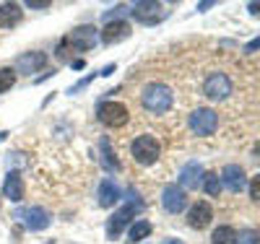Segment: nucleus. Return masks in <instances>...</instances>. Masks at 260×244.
Segmentation results:
<instances>
[{"label":"nucleus","instance_id":"f257e3e1","mask_svg":"<svg viewBox=\"0 0 260 244\" xmlns=\"http://www.w3.org/2000/svg\"><path fill=\"white\" fill-rule=\"evenodd\" d=\"M141 104H143L146 112H151V115H167L169 109H172V104H175V94H172V88L167 83L154 81V83H146L143 86Z\"/></svg>","mask_w":260,"mask_h":244},{"label":"nucleus","instance_id":"f03ea898","mask_svg":"<svg viewBox=\"0 0 260 244\" xmlns=\"http://www.w3.org/2000/svg\"><path fill=\"white\" fill-rule=\"evenodd\" d=\"M127 195L133 197V203H127L125 208H120L110 221H107V236L110 239H117V236H122L125 234V229H130L133 226V218H136V213L143 208V200L133 192V190H127Z\"/></svg>","mask_w":260,"mask_h":244},{"label":"nucleus","instance_id":"7ed1b4c3","mask_svg":"<svg viewBox=\"0 0 260 244\" xmlns=\"http://www.w3.org/2000/svg\"><path fill=\"white\" fill-rule=\"evenodd\" d=\"M130 156H133L136 164H141V166H154L161 156V146L154 135H138L130 143Z\"/></svg>","mask_w":260,"mask_h":244},{"label":"nucleus","instance_id":"20e7f679","mask_svg":"<svg viewBox=\"0 0 260 244\" xmlns=\"http://www.w3.org/2000/svg\"><path fill=\"white\" fill-rule=\"evenodd\" d=\"M187 125L192 130V135L208 138V135L216 132V127H219V115H216L213 109H208V107H198V109H192Z\"/></svg>","mask_w":260,"mask_h":244},{"label":"nucleus","instance_id":"39448f33","mask_svg":"<svg viewBox=\"0 0 260 244\" xmlns=\"http://www.w3.org/2000/svg\"><path fill=\"white\" fill-rule=\"evenodd\" d=\"M130 13H133V18L138 21V24H143V26H156L169 16L167 6L156 3V0H141V3L133 6Z\"/></svg>","mask_w":260,"mask_h":244},{"label":"nucleus","instance_id":"423d86ee","mask_svg":"<svg viewBox=\"0 0 260 244\" xmlns=\"http://www.w3.org/2000/svg\"><path fill=\"white\" fill-rule=\"evenodd\" d=\"M130 120V112L122 101H104L99 104V122L104 127H125Z\"/></svg>","mask_w":260,"mask_h":244},{"label":"nucleus","instance_id":"0eeeda50","mask_svg":"<svg viewBox=\"0 0 260 244\" xmlns=\"http://www.w3.org/2000/svg\"><path fill=\"white\" fill-rule=\"evenodd\" d=\"M16 218L24 221V226L29 231H45L50 224H52V213L42 205H31L26 211H16Z\"/></svg>","mask_w":260,"mask_h":244},{"label":"nucleus","instance_id":"6e6552de","mask_svg":"<svg viewBox=\"0 0 260 244\" xmlns=\"http://www.w3.org/2000/svg\"><path fill=\"white\" fill-rule=\"evenodd\" d=\"M232 94V81L226 73H211L203 83V96L211 101H221Z\"/></svg>","mask_w":260,"mask_h":244},{"label":"nucleus","instance_id":"1a4fd4ad","mask_svg":"<svg viewBox=\"0 0 260 244\" xmlns=\"http://www.w3.org/2000/svg\"><path fill=\"white\" fill-rule=\"evenodd\" d=\"M96 42H99V31H96L94 26H89V24L73 29L71 37H68L71 50H76V52H89V50H94Z\"/></svg>","mask_w":260,"mask_h":244},{"label":"nucleus","instance_id":"9d476101","mask_svg":"<svg viewBox=\"0 0 260 244\" xmlns=\"http://www.w3.org/2000/svg\"><path fill=\"white\" fill-rule=\"evenodd\" d=\"M161 205L167 213H182L187 208V192L180 185H167L161 190Z\"/></svg>","mask_w":260,"mask_h":244},{"label":"nucleus","instance_id":"9b49d317","mask_svg":"<svg viewBox=\"0 0 260 244\" xmlns=\"http://www.w3.org/2000/svg\"><path fill=\"white\" fill-rule=\"evenodd\" d=\"M211 221H213V208L206 200H198V203L190 205V211H187V226L190 229L203 231V229H208Z\"/></svg>","mask_w":260,"mask_h":244},{"label":"nucleus","instance_id":"f8f14e48","mask_svg":"<svg viewBox=\"0 0 260 244\" xmlns=\"http://www.w3.org/2000/svg\"><path fill=\"white\" fill-rule=\"evenodd\" d=\"M130 34H133L130 24H127L125 18H120V21H107L104 29H102V34H99V39H102L104 44H117V42L127 39Z\"/></svg>","mask_w":260,"mask_h":244},{"label":"nucleus","instance_id":"ddd939ff","mask_svg":"<svg viewBox=\"0 0 260 244\" xmlns=\"http://www.w3.org/2000/svg\"><path fill=\"white\" fill-rule=\"evenodd\" d=\"M45 65H47V55H45V52H24V55L16 57V68H18L21 76L39 73Z\"/></svg>","mask_w":260,"mask_h":244},{"label":"nucleus","instance_id":"4468645a","mask_svg":"<svg viewBox=\"0 0 260 244\" xmlns=\"http://www.w3.org/2000/svg\"><path fill=\"white\" fill-rule=\"evenodd\" d=\"M203 177H206L203 166L198 161H190L180 171V187L182 190H198V187H203Z\"/></svg>","mask_w":260,"mask_h":244},{"label":"nucleus","instance_id":"2eb2a0df","mask_svg":"<svg viewBox=\"0 0 260 244\" xmlns=\"http://www.w3.org/2000/svg\"><path fill=\"white\" fill-rule=\"evenodd\" d=\"M221 185L229 192H242L245 190V169L240 164H226L221 171Z\"/></svg>","mask_w":260,"mask_h":244},{"label":"nucleus","instance_id":"dca6fc26","mask_svg":"<svg viewBox=\"0 0 260 244\" xmlns=\"http://www.w3.org/2000/svg\"><path fill=\"white\" fill-rule=\"evenodd\" d=\"M120 197H122L120 185L112 180V177H104V180L99 182V205L102 208H112Z\"/></svg>","mask_w":260,"mask_h":244},{"label":"nucleus","instance_id":"f3484780","mask_svg":"<svg viewBox=\"0 0 260 244\" xmlns=\"http://www.w3.org/2000/svg\"><path fill=\"white\" fill-rule=\"evenodd\" d=\"M3 195L8 197L11 203H21L24 200V177H21V171H8L6 182H3Z\"/></svg>","mask_w":260,"mask_h":244},{"label":"nucleus","instance_id":"a211bd4d","mask_svg":"<svg viewBox=\"0 0 260 244\" xmlns=\"http://www.w3.org/2000/svg\"><path fill=\"white\" fill-rule=\"evenodd\" d=\"M21 11L18 3H0V29H16L21 24Z\"/></svg>","mask_w":260,"mask_h":244},{"label":"nucleus","instance_id":"6ab92c4d","mask_svg":"<svg viewBox=\"0 0 260 244\" xmlns=\"http://www.w3.org/2000/svg\"><path fill=\"white\" fill-rule=\"evenodd\" d=\"M99 151H102V164H104V169H110V171H120V169H122L120 159L115 156V151H112V146H110V141H107V138L99 141Z\"/></svg>","mask_w":260,"mask_h":244},{"label":"nucleus","instance_id":"aec40b11","mask_svg":"<svg viewBox=\"0 0 260 244\" xmlns=\"http://www.w3.org/2000/svg\"><path fill=\"white\" fill-rule=\"evenodd\" d=\"M151 231H154V226H151V221L141 218V221H133V226L127 229V239H130V241H143Z\"/></svg>","mask_w":260,"mask_h":244},{"label":"nucleus","instance_id":"412c9836","mask_svg":"<svg viewBox=\"0 0 260 244\" xmlns=\"http://www.w3.org/2000/svg\"><path fill=\"white\" fill-rule=\"evenodd\" d=\"M203 190L211 195V197H219L221 195V177L216 174V171H208L203 177Z\"/></svg>","mask_w":260,"mask_h":244},{"label":"nucleus","instance_id":"4be33fe9","mask_svg":"<svg viewBox=\"0 0 260 244\" xmlns=\"http://www.w3.org/2000/svg\"><path fill=\"white\" fill-rule=\"evenodd\" d=\"M234 236H237V231L232 226H219V229H213L211 241L213 244H229V241H234Z\"/></svg>","mask_w":260,"mask_h":244},{"label":"nucleus","instance_id":"5701e85b","mask_svg":"<svg viewBox=\"0 0 260 244\" xmlns=\"http://www.w3.org/2000/svg\"><path fill=\"white\" fill-rule=\"evenodd\" d=\"M16 78H18V73L13 68H0V94L11 91V88L16 86Z\"/></svg>","mask_w":260,"mask_h":244},{"label":"nucleus","instance_id":"b1692460","mask_svg":"<svg viewBox=\"0 0 260 244\" xmlns=\"http://www.w3.org/2000/svg\"><path fill=\"white\" fill-rule=\"evenodd\" d=\"M234 244H257V234L250 231V229H245V231H240V234L234 236Z\"/></svg>","mask_w":260,"mask_h":244},{"label":"nucleus","instance_id":"393cba45","mask_svg":"<svg viewBox=\"0 0 260 244\" xmlns=\"http://www.w3.org/2000/svg\"><path fill=\"white\" fill-rule=\"evenodd\" d=\"M250 197L252 200H260V174H255L250 180Z\"/></svg>","mask_w":260,"mask_h":244},{"label":"nucleus","instance_id":"a878e982","mask_svg":"<svg viewBox=\"0 0 260 244\" xmlns=\"http://www.w3.org/2000/svg\"><path fill=\"white\" fill-rule=\"evenodd\" d=\"M91 81H94V76H86V78H81V81H78V83H73V86H71V88H68V94H71V96H73V94H76V91H81V88H86V86H89V83H91Z\"/></svg>","mask_w":260,"mask_h":244},{"label":"nucleus","instance_id":"bb28decb","mask_svg":"<svg viewBox=\"0 0 260 244\" xmlns=\"http://www.w3.org/2000/svg\"><path fill=\"white\" fill-rule=\"evenodd\" d=\"M26 6L29 8H50L47 0H26Z\"/></svg>","mask_w":260,"mask_h":244},{"label":"nucleus","instance_id":"cd10ccee","mask_svg":"<svg viewBox=\"0 0 260 244\" xmlns=\"http://www.w3.org/2000/svg\"><path fill=\"white\" fill-rule=\"evenodd\" d=\"M255 50H260V37H257V39H252V42L247 44V47H245V52H247V55H250V52H255Z\"/></svg>","mask_w":260,"mask_h":244},{"label":"nucleus","instance_id":"c85d7f7f","mask_svg":"<svg viewBox=\"0 0 260 244\" xmlns=\"http://www.w3.org/2000/svg\"><path fill=\"white\" fill-rule=\"evenodd\" d=\"M112 73H115V65H107V68H102V71H99V76H102V78L112 76Z\"/></svg>","mask_w":260,"mask_h":244},{"label":"nucleus","instance_id":"c756f323","mask_svg":"<svg viewBox=\"0 0 260 244\" xmlns=\"http://www.w3.org/2000/svg\"><path fill=\"white\" fill-rule=\"evenodd\" d=\"M71 65H73L76 71H83V68H86V60H83V57H78V60H73Z\"/></svg>","mask_w":260,"mask_h":244},{"label":"nucleus","instance_id":"7c9ffc66","mask_svg":"<svg viewBox=\"0 0 260 244\" xmlns=\"http://www.w3.org/2000/svg\"><path fill=\"white\" fill-rule=\"evenodd\" d=\"M247 11H250L252 16H260V3H247Z\"/></svg>","mask_w":260,"mask_h":244},{"label":"nucleus","instance_id":"2f4dec72","mask_svg":"<svg viewBox=\"0 0 260 244\" xmlns=\"http://www.w3.org/2000/svg\"><path fill=\"white\" fill-rule=\"evenodd\" d=\"M164 244H185V241H182V239H175V236H172V239H167Z\"/></svg>","mask_w":260,"mask_h":244},{"label":"nucleus","instance_id":"473e14b6","mask_svg":"<svg viewBox=\"0 0 260 244\" xmlns=\"http://www.w3.org/2000/svg\"><path fill=\"white\" fill-rule=\"evenodd\" d=\"M252 153H255V159L260 161V143H255V148H252Z\"/></svg>","mask_w":260,"mask_h":244},{"label":"nucleus","instance_id":"72a5a7b5","mask_svg":"<svg viewBox=\"0 0 260 244\" xmlns=\"http://www.w3.org/2000/svg\"><path fill=\"white\" fill-rule=\"evenodd\" d=\"M8 135H11V132H8V130H3V132H0V143H3V141H6Z\"/></svg>","mask_w":260,"mask_h":244}]
</instances>
